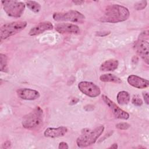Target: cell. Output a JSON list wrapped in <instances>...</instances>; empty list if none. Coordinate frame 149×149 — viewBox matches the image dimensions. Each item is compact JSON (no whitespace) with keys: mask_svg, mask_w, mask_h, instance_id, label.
<instances>
[{"mask_svg":"<svg viewBox=\"0 0 149 149\" xmlns=\"http://www.w3.org/2000/svg\"><path fill=\"white\" fill-rule=\"evenodd\" d=\"M130 16L129 9L122 5L113 4L107 6L100 20L104 23H116L126 20Z\"/></svg>","mask_w":149,"mask_h":149,"instance_id":"obj_1","label":"cell"},{"mask_svg":"<svg viewBox=\"0 0 149 149\" xmlns=\"http://www.w3.org/2000/svg\"><path fill=\"white\" fill-rule=\"evenodd\" d=\"M102 125L96 127L93 130L85 128L81 130V134L76 139V144L79 147H86L94 144L104 130Z\"/></svg>","mask_w":149,"mask_h":149,"instance_id":"obj_2","label":"cell"},{"mask_svg":"<svg viewBox=\"0 0 149 149\" xmlns=\"http://www.w3.org/2000/svg\"><path fill=\"white\" fill-rule=\"evenodd\" d=\"M42 121L43 111L40 107H37L33 111L24 116L22 124L25 129L33 130L39 127Z\"/></svg>","mask_w":149,"mask_h":149,"instance_id":"obj_3","label":"cell"},{"mask_svg":"<svg viewBox=\"0 0 149 149\" xmlns=\"http://www.w3.org/2000/svg\"><path fill=\"white\" fill-rule=\"evenodd\" d=\"M134 49L136 53L148 65V31H144L140 33L138 39L134 43Z\"/></svg>","mask_w":149,"mask_h":149,"instance_id":"obj_4","label":"cell"},{"mask_svg":"<svg viewBox=\"0 0 149 149\" xmlns=\"http://www.w3.org/2000/svg\"><path fill=\"white\" fill-rule=\"evenodd\" d=\"M27 24L25 21H15L4 24L0 30L1 40H5L19 33L27 26Z\"/></svg>","mask_w":149,"mask_h":149,"instance_id":"obj_5","label":"cell"},{"mask_svg":"<svg viewBox=\"0 0 149 149\" xmlns=\"http://www.w3.org/2000/svg\"><path fill=\"white\" fill-rule=\"evenodd\" d=\"M2 6L5 13L12 17H19L23 13L26 5L22 2L13 0L2 1Z\"/></svg>","mask_w":149,"mask_h":149,"instance_id":"obj_6","label":"cell"},{"mask_svg":"<svg viewBox=\"0 0 149 149\" xmlns=\"http://www.w3.org/2000/svg\"><path fill=\"white\" fill-rule=\"evenodd\" d=\"M54 20L61 21H68L72 22H82L85 19V16L81 12L70 10L65 12H56L52 15Z\"/></svg>","mask_w":149,"mask_h":149,"instance_id":"obj_7","label":"cell"},{"mask_svg":"<svg viewBox=\"0 0 149 149\" xmlns=\"http://www.w3.org/2000/svg\"><path fill=\"white\" fill-rule=\"evenodd\" d=\"M78 88L82 93L90 97H96L101 94L100 87L90 81L80 82L78 84Z\"/></svg>","mask_w":149,"mask_h":149,"instance_id":"obj_8","label":"cell"},{"mask_svg":"<svg viewBox=\"0 0 149 149\" xmlns=\"http://www.w3.org/2000/svg\"><path fill=\"white\" fill-rule=\"evenodd\" d=\"M102 99L107 105V106L110 108L112 112L116 118L124 120H126L129 118V114L119 108L118 105H116V104L113 101L111 100L107 96L105 95H102Z\"/></svg>","mask_w":149,"mask_h":149,"instance_id":"obj_9","label":"cell"},{"mask_svg":"<svg viewBox=\"0 0 149 149\" xmlns=\"http://www.w3.org/2000/svg\"><path fill=\"white\" fill-rule=\"evenodd\" d=\"M55 29L56 31L61 34H79L80 33V29L78 26L68 23L57 24L55 27Z\"/></svg>","mask_w":149,"mask_h":149,"instance_id":"obj_10","label":"cell"},{"mask_svg":"<svg viewBox=\"0 0 149 149\" xmlns=\"http://www.w3.org/2000/svg\"><path fill=\"white\" fill-rule=\"evenodd\" d=\"M16 93L19 98L25 100H34L38 98L40 96V93L38 91L28 88L18 89Z\"/></svg>","mask_w":149,"mask_h":149,"instance_id":"obj_11","label":"cell"},{"mask_svg":"<svg viewBox=\"0 0 149 149\" xmlns=\"http://www.w3.org/2000/svg\"><path fill=\"white\" fill-rule=\"evenodd\" d=\"M127 80L130 86L139 89L146 88L149 86V81L147 79H143L134 74L129 76Z\"/></svg>","mask_w":149,"mask_h":149,"instance_id":"obj_12","label":"cell"},{"mask_svg":"<svg viewBox=\"0 0 149 149\" xmlns=\"http://www.w3.org/2000/svg\"><path fill=\"white\" fill-rule=\"evenodd\" d=\"M54 28L53 24L49 22H43L38 23L33 27H32L29 33V34L31 36H34L39 35L45 31L52 30Z\"/></svg>","mask_w":149,"mask_h":149,"instance_id":"obj_13","label":"cell"},{"mask_svg":"<svg viewBox=\"0 0 149 149\" xmlns=\"http://www.w3.org/2000/svg\"><path fill=\"white\" fill-rule=\"evenodd\" d=\"M68 128L65 126H59L58 127H48L44 132V135L47 137L56 138L62 137L68 132Z\"/></svg>","mask_w":149,"mask_h":149,"instance_id":"obj_14","label":"cell"},{"mask_svg":"<svg viewBox=\"0 0 149 149\" xmlns=\"http://www.w3.org/2000/svg\"><path fill=\"white\" fill-rule=\"evenodd\" d=\"M119 65V62L116 59H109L102 62L100 67L101 71H113L116 69Z\"/></svg>","mask_w":149,"mask_h":149,"instance_id":"obj_15","label":"cell"},{"mask_svg":"<svg viewBox=\"0 0 149 149\" xmlns=\"http://www.w3.org/2000/svg\"><path fill=\"white\" fill-rule=\"evenodd\" d=\"M117 102L120 105H126L127 104L130 99V94L127 91H119L116 97Z\"/></svg>","mask_w":149,"mask_h":149,"instance_id":"obj_16","label":"cell"},{"mask_svg":"<svg viewBox=\"0 0 149 149\" xmlns=\"http://www.w3.org/2000/svg\"><path fill=\"white\" fill-rule=\"evenodd\" d=\"M100 80L102 82H111L115 83H122V80L119 77L111 73L104 74L101 75L100 77Z\"/></svg>","mask_w":149,"mask_h":149,"instance_id":"obj_17","label":"cell"},{"mask_svg":"<svg viewBox=\"0 0 149 149\" xmlns=\"http://www.w3.org/2000/svg\"><path fill=\"white\" fill-rule=\"evenodd\" d=\"M26 6L27 8L31 11L34 13H38L40 12L41 9V5L40 4L34 1H29L26 2Z\"/></svg>","mask_w":149,"mask_h":149,"instance_id":"obj_18","label":"cell"},{"mask_svg":"<svg viewBox=\"0 0 149 149\" xmlns=\"http://www.w3.org/2000/svg\"><path fill=\"white\" fill-rule=\"evenodd\" d=\"M0 70L1 72H6L8 70V58L3 54H0Z\"/></svg>","mask_w":149,"mask_h":149,"instance_id":"obj_19","label":"cell"},{"mask_svg":"<svg viewBox=\"0 0 149 149\" xmlns=\"http://www.w3.org/2000/svg\"><path fill=\"white\" fill-rule=\"evenodd\" d=\"M147 5V2L146 1H141L136 2L134 5V8L137 10H140L144 9Z\"/></svg>","mask_w":149,"mask_h":149,"instance_id":"obj_20","label":"cell"},{"mask_svg":"<svg viewBox=\"0 0 149 149\" xmlns=\"http://www.w3.org/2000/svg\"><path fill=\"white\" fill-rule=\"evenodd\" d=\"M132 102L133 105H134L136 106H138V107H140V106L142 105V104H143V101L139 97V96L137 95L133 96V97L132 98Z\"/></svg>","mask_w":149,"mask_h":149,"instance_id":"obj_21","label":"cell"},{"mask_svg":"<svg viewBox=\"0 0 149 149\" xmlns=\"http://www.w3.org/2000/svg\"><path fill=\"white\" fill-rule=\"evenodd\" d=\"M130 127V125L126 122H120L116 125V127L119 130H127Z\"/></svg>","mask_w":149,"mask_h":149,"instance_id":"obj_22","label":"cell"},{"mask_svg":"<svg viewBox=\"0 0 149 149\" xmlns=\"http://www.w3.org/2000/svg\"><path fill=\"white\" fill-rule=\"evenodd\" d=\"M58 148L59 149H68L69 148V146L67 143L64 142V141H62L59 144V146H58Z\"/></svg>","mask_w":149,"mask_h":149,"instance_id":"obj_23","label":"cell"},{"mask_svg":"<svg viewBox=\"0 0 149 149\" xmlns=\"http://www.w3.org/2000/svg\"><path fill=\"white\" fill-rule=\"evenodd\" d=\"M110 31H98L96 33V36H98L99 37H104L106 36H108L110 34Z\"/></svg>","mask_w":149,"mask_h":149,"instance_id":"obj_24","label":"cell"},{"mask_svg":"<svg viewBox=\"0 0 149 149\" xmlns=\"http://www.w3.org/2000/svg\"><path fill=\"white\" fill-rule=\"evenodd\" d=\"M142 95H143V98H144V102H146V104H148V98H149V97H148V94L147 92L145 91V92H143L142 93Z\"/></svg>","mask_w":149,"mask_h":149,"instance_id":"obj_25","label":"cell"},{"mask_svg":"<svg viewBox=\"0 0 149 149\" xmlns=\"http://www.w3.org/2000/svg\"><path fill=\"white\" fill-rule=\"evenodd\" d=\"M11 147V142L10 141H6L2 144V148H8Z\"/></svg>","mask_w":149,"mask_h":149,"instance_id":"obj_26","label":"cell"},{"mask_svg":"<svg viewBox=\"0 0 149 149\" xmlns=\"http://www.w3.org/2000/svg\"><path fill=\"white\" fill-rule=\"evenodd\" d=\"M72 2L77 5H81L83 3H84L83 1H72Z\"/></svg>","mask_w":149,"mask_h":149,"instance_id":"obj_27","label":"cell"},{"mask_svg":"<svg viewBox=\"0 0 149 149\" xmlns=\"http://www.w3.org/2000/svg\"><path fill=\"white\" fill-rule=\"evenodd\" d=\"M118 144L116 143H114L113 144H112L109 147H108V148H112V149H116L118 148Z\"/></svg>","mask_w":149,"mask_h":149,"instance_id":"obj_28","label":"cell"}]
</instances>
